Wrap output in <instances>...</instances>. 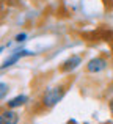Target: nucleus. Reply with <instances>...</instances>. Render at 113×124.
<instances>
[{
  "instance_id": "7",
  "label": "nucleus",
  "mask_w": 113,
  "mask_h": 124,
  "mask_svg": "<svg viewBox=\"0 0 113 124\" xmlns=\"http://www.w3.org/2000/svg\"><path fill=\"white\" fill-rule=\"evenodd\" d=\"M6 91H8V86H6V83H2V93H0V97H5V94H6Z\"/></svg>"
},
{
  "instance_id": "1",
  "label": "nucleus",
  "mask_w": 113,
  "mask_h": 124,
  "mask_svg": "<svg viewBox=\"0 0 113 124\" xmlns=\"http://www.w3.org/2000/svg\"><path fill=\"white\" fill-rule=\"evenodd\" d=\"M64 94H66V88H64L63 85H57V86H53V88H49V90L43 94V101H41V102H43V105L46 107V108H52V107H55L57 104L63 99Z\"/></svg>"
},
{
  "instance_id": "9",
  "label": "nucleus",
  "mask_w": 113,
  "mask_h": 124,
  "mask_svg": "<svg viewBox=\"0 0 113 124\" xmlns=\"http://www.w3.org/2000/svg\"><path fill=\"white\" fill-rule=\"evenodd\" d=\"M110 112L113 113V101H112V102H110Z\"/></svg>"
},
{
  "instance_id": "2",
  "label": "nucleus",
  "mask_w": 113,
  "mask_h": 124,
  "mask_svg": "<svg viewBox=\"0 0 113 124\" xmlns=\"http://www.w3.org/2000/svg\"><path fill=\"white\" fill-rule=\"evenodd\" d=\"M108 61L105 60L104 57H96V58H91V60L88 61V64H86V71L91 74H98L101 72V71H104L105 68H107Z\"/></svg>"
},
{
  "instance_id": "10",
  "label": "nucleus",
  "mask_w": 113,
  "mask_h": 124,
  "mask_svg": "<svg viewBox=\"0 0 113 124\" xmlns=\"http://www.w3.org/2000/svg\"><path fill=\"white\" fill-rule=\"evenodd\" d=\"M112 52H113V49H112Z\"/></svg>"
},
{
  "instance_id": "4",
  "label": "nucleus",
  "mask_w": 113,
  "mask_h": 124,
  "mask_svg": "<svg viewBox=\"0 0 113 124\" xmlns=\"http://www.w3.org/2000/svg\"><path fill=\"white\" fill-rule=\"evenodd\" d=\"M19 123V115L13 108L3 110L0 115V124H17Z\"/></svg>"
},
{
  "instance_id": "5",
  "label": "nucleus",
  "mask_w": 113,
  "mask_h": 124,
  "mask_svg": "<svg viewBox=\"0 0 113 124\" xmlns=\"http://www.w3.org/2000/svg\"><path fill=\"white\" fill-rule=\"evenodd\" d=\"M25 55H30V52H28V50H16L14 54H13L11 57L8 58V60H5V61H3V64H2V69H6V68L13 66V64H14L16 61L19 60V58L25 57Z\"/></svg>"
},
{
  "instance_id": "8",
  "label": "nucleus",
  "mask_w": 113,
  "mask_h": 124,
  "mask_svg": "<svg viewBox=\"0 0 113 124\" xmlns=\"http://www.w3.org/2000/svg\"><path fill=\"white\" fill-rule=\"evenodd\" d=\"M25 38H27V35H25V33H21V35H17V36H16V41H17V42H22V41H25Z\"/></svg>"
},
{
  "instance_id": "3",
  "label": "nucleus",
  "mask_w": 113,
  "mask_h": 124,
  "mask_svg": "<svg viewBox=\"0 0 113 124\" xmlns=\"http://www.w3.org/2000/svg\"><path fill=\"white\" fill-rule=\"evenodd\" d=\"M82 63V58L79 55H71L63 64H61V71L63 72H72L75 68H79V64Z\"/></svg>"
},
{
  "instance_id": "6",
  "label": "nucleus",
  "mask_w": 113,
  "mask_h": 124,
  "mask_svg": "<svg viewBox=\"0 0 113 124\" xmlns=\"http://www.w3.org/2000/svg\"><path fill=\"white\" fill-rule=\"evenodd\" d=\"M27 101H28V97L25 94H19V96L13 97L11 101H8V108H17V107L24 105Z\"/></svg>"
}]
</instances>
